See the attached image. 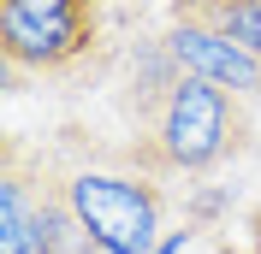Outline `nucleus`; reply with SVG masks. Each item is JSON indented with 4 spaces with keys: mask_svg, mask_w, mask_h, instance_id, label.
<instances>
[{
    "mask_svg": "<svg viewBox=\"0 0 261 254\" xmlns=\"http://www.w3.org/2000/svg\"><path fill=\"white\" fill-rule=\"evenodd\" d=\"M238 107H231L226 89H214L202 77H178L166 107L154 112V130H148V166L161 172H208L214 160H226L238 142Z\"/></svg>",
    "mask_w": 261,
    "mask_h": 254,
    "instance_id": "f257e3e1",
    "label": "nucleus"
},
{
    "mask_svg": "<svg viewBox=\"0 0 261 254\" xmlns=\"http://www.w3.org/2000/svg\"><path fill=\"white\" fill-rule=\"evenodd\" d=\"M77 225L101 254H154L161 248V195L125 172H71L60 183Z\"/></svg>",
    "mask_w": 261,
    "mask_h": 254,
    "instance_id": "f03ea898",
    "label": "nucleus"
},
{
    "mask_svg": "<svg viewBox=\"0 0 261 254\" xmlns=\"http://www.w3.org/2000/svg\"><path fill=\"white\" fill-rule=\"evenodd\" d=\"M95 42V0H0V53L6 65L60 71Z\"/></svg>",
    "mask_w": 261,
    "mask_h": 254,
    "instance_id": "7ed1b4c3",
    "label": "nucleus"
},
{
    "mask_svg": "<svg viewBox=\"0 0 261 254\" xmlns=\"http://www.w3.org/2000/svg\"><path fill=\"white\" fill-rule=\"evenodd\" d=\"M0 254H101L89 231L77 225L71 201L60 189L30 195V183L6 172L0 183Z\"/></svg>",
    "mask_w": 261,
    "mask_h": 254,
    "instance_id": "20e7f679",
    "label": "nucleus"
},
{
    "mask_svg": "<svg viewBox=\"0 0 261 254\" xmlns=\"http://www.w3.org/2000/svg\"><path fill=\"white\" fill-rule=\"evenodd\" d=\"M184 77H202L226 95H261V59H249L231 36H220L208 18H172V30L161 36Z\"/></svg>",
    "mask_w": 261,
    "mask_h": 254,
    "instance_id": "39448f33",
    "label": "nucleus"
},
{
    "mask_svg": "<svg viewBox=\"0 0 261 254\" xmlns=\"http://www.w3.org/2000/svg\"><path fill=\"white\" fill-rule=\"evenodd\" d=\"M208 24L220 36H231L249 59H261V0H220L208 12Z\"/></svg>",
    "mask_w": 261,
    "mask_h": 254,
    "instance_id": "423d86ee",
    "label": "nucleus"
},
{
    "mask_svg": "<svg viewBox=\"0 0 261 254\" xmlns=\"http://www.w3.org/2000/svg\"><path fill=\"white\" fill-rule=\"evenodd\" d=\"M220 0H172V18H208Z\"/></svg>",
    "mask_w": 261,
    "mask_h": 254,
    "instance_id": "0eeeda50",
    "label": "nucleus"
},
{
    "mask_svg": "<svg viewBox=\"0 0 261 254\" xmlns=\"http://www.w3.org/2000/svg\"><path fill=\"white\" fill-rule=\"evenodd\" d=\"M190 237H196V231H172V237H161V248H154V254H178Z\"/></svg>",
    "mask_w": 261,
    "mask_h": 254,
    "instance_id": "6e6552de",
    "label": "nucleus"
},
{
    "mask_svg": "<svg viewBox=\"0 0 261 254\" xmlns=\"http://www.w3.org/2000/svg\"><path fill=\"white\" fill-rule=\"evenodd\" d=\"M249 254H261V213L249 219Z\"/></svg>",
    "mask_w": 261,
    "mask_h": 254,
    "instance_id": "1a4fd4ad",
    "label": "nucleus"
}]
</instances>
